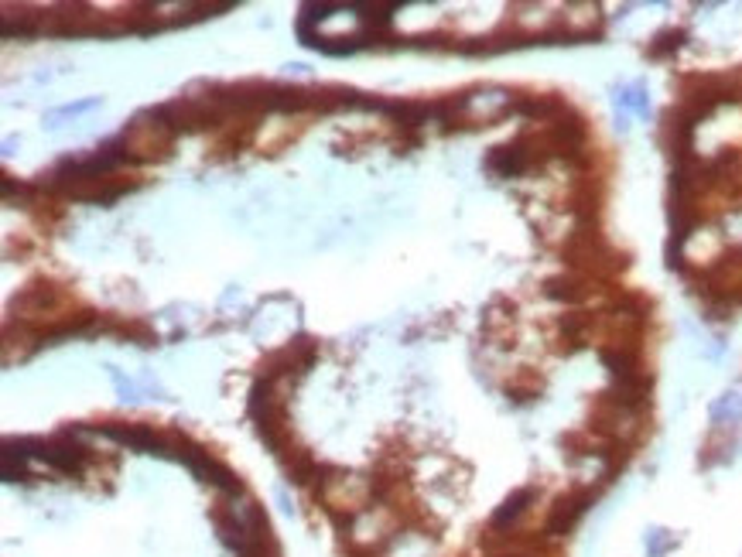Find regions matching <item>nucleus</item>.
<instances>
[{
    "label": "nucleus",
    "instance_id": "5",
    "mask_svg": "<svg viewBox=\"0 0 742 557\" xmlns=\"http://www.w3.org/2000/svg\"><path fill=\"white\" fill-rule=\"evenodd\" d=\"M544 294H548L551 301H581L589 294V288H581L579 280L571 278H551L544 284Z\"/></svg>",
    "mask_w": 742,
    "mask_h": 557
},
{
    "label": "nucleus",
    "instance_id": "1",
    "mask_svg": "<svg viewBox=\"0 0 742 557\" xmlns=\"http://www.w3.org/2000/svg\"><path fill=\"white\" fill-rule=\"evenodd\" d=\"M34 454L52 465L62 475H83L86 465H90V452L83 445H73L69 438H55V441H31Z\"/></svg>",
    "mask_w": 742,
    "mask_h": 557
},
{
    "label": "nucleus",
    "instance_id": "8",
    "mask_svg": "<svg viewBox=\"0 0 742 557\" xmlns=\"http://www.w3.org/2000/svg\"><path fill=\"white\" fill-rule=\"evenodd\" d=\"M616 103L623 106V110H637L639 117H647V113H650V103H647V93H643V86L623 89V93L616 96Z\"/></svg>",
    "mask_w": 742,
    "mask_h": 557
},
{
    "label": "nucleus",
    "instance_id": "10",
    "mask_svg": "<svg viewBox=\"0 0 742 557\" xmlns=\"http://www.w3.org/2000/svg\"><path fill=\"white\" fill-rule=\"evenodd\" d=\"M506 396H510L513 404H531L534 396H541V390H537V386H506Z\"/></svg>",
    "mask_w": 742,
    "mask_h": 557
},
{
    "label": "nucleus",
    "instance_id": "4",
    "mask_svg": "<svg viewBox=\"0 0 742 557\" xmlns=\"http://www.w3.org/2000/svg\"><path fill=\"white\" fill-rule=\"evenodd\" d=\"M531 503H537V489H534V485H523V489H517V493H513V496L506 499L503 506H500V510L493 513V530L513 527L520 516L531 510Z\"/></svg>",
    "mask_w": 742,
    "mask_h": 557
},
{
    "label": "nucleus",
    "instance_id": "9",
    "mask_svg": "<svg viewBox=\"0 0 742 557\" xmlns=\"http://www.w3.org/2000/svg\"><path fill=\"white\" fill-rule=\"evenodd\" d=\"M674 543H678V537H674L670 530H660V527L647 530V554H650V557H664Z\"/></svg>",
    "mask_w": 742,
    "mask_h": 557
},
{
    "label": "nucleus",
    "instance_id": "3",
    "mask_svg": "<svg viewBox=\"0 0 742 557\" xmlns=\"http://www.w3.org/2000/svg\"><path fill=\"white\" fill-rule=\"evenodd\" d=\"M534 151L537 147L527 144V137H520V141H513V144L493 147L490 158H486V168L496 171V175H503V178H517L534 164V158H537Z\"/></svg>",
    "mask_w": 742,
    "mask_h": 557
},
{
    "label": "nucleus",
    "instance_id": "6",
    "mask_svg": "<svg viewBox=\"0 0 742 557\" xmlns=\"http://www.w3.org/2000/svg\"><path fill=\"white\" fill-rule=\"evenodd\" d=\"M742 417V394H736V390H728V394H722L718 400L712 404V421H728V425H736Z\"/></svg>",
    "mask_w": 742,
    "mask_h": 557
},
{
    "label": "nucleus",
    "instance_id": "2",
    "mask_svg": "<svg viewBox=\"0 0 742 557\" xmlns=\"http://www.w3.org/2000/svg\"><path fill=\"white\" fill-rule=\"evenodd\" d=\"M592 499H595L592 489H579V493H568V496H561L554 506H551L544 530H548L551 537H564V533H571V527L581 520V513L592 506Z\"/></svg>",
    "mask_w": 742,
    "mask_h": 557
},
{
    "label": "nucleus",
    "instance_id": "7",
    "mask_svg": "<svg viewBox=\"0 0 742 557\" xmlns=\"http://www.w3.org/2000/svg\"><path fill=\"white\" fill-rule=\"evenodd\" d=\"M684 38H688V34H684L681 28L660 31V34L653 38V44H650V55H653V59H664V55H670V52H678V48H681Z\"/></svg>",
    "mask_w": 742,
    "mask_h": 557
}]
</instances>
